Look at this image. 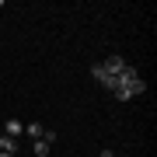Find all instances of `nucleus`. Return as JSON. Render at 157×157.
<instances>
[{"instance_id": "7", "label": "nucleus", "mask_w": 157, "mask_h": 157, "mask_svg": "<svg viewBox=\"0 0 157 157\" xmlns=\"http://www.w3.org/2000/svg\"><path fill=\"white\" fill-rule=\"evenodd\" d=\"M0 157H14V154H0Z\"/></svg>"}, {"instance_id": "4", "label": "nucleus", "mask_w": 157, "mask_h": 157, "mask_svg": "<svg viewBox=\"0 0 157 157\" xmlns=\"http://www.w3.org/2000/svg\"><path fill=\"white\" fill-rule=\"evenodd\" d=\"M21 133H25V122H17V119H7V122H4V136H11V140H17Z\"/></svg>"}, {"instance_id": "3", "label": "nucleus", "mask_w": 157, "mask_h": 157, "mask_svg": "<svg viewBox=\"0 0 157 157\" xmlns=\"http://www.w3.org/2000/svg\"><path fill=\"white\" fill-rule=\"evenodd\" d=\"M101 70H105V73H108V77H122V73L129 70V63H126L122 56H108L105 63H101Z\"/></svg>"}, {"instance_id": "5", "label": "nucleus", "mask_w": 157, "mask_h": 157, "mask_svg": "<svg viewBox=\"0 0 157 157\" xmlns=\"http://www.w3.org/2000/svg\"><path fill=\"white\" fill-rule=\"evenodd\" d=\"M25 133H28L32 140H42V133H45V129H42V122H25Z\"/></svg>"}, {"instance_id": "2", "label": "nucleus", "mask_w": 157, "mask_h": 157, "mask_svg": "<svg viewBox=\"0 0 157 157\" xmlns=\"http://www.w3.org/2000/svg\"><path fill=\"white\" fill-rule=\"evenodd\" d=\"M52 143H56V133L45 129L42 140H32V154H35V157H49V154H52Z\"/></svg>"}, {"instance_id": "6", "label": "nucleus", "mask_w": 157, "mask_h": 157, "mask_svg": "<svg viewBox=\"0 0 157 157\" xmlns=\"http://www.w3.org/2000/svg\"><path fill=\"white\" fill-rule=\"evenodd\" d=\"M17 150V140H11V136H0V154H14Z\"/></svg>"}, {"instance_id": "1", "label": "nucleus", "mask_w": 157, "mask_h": 157, "mask_svg": "<svg viewBox=\"0 0 157 157\" xmlns=\"http://www.w3.org/2000/svg\"><path fill=\"white\" fill-rule=\"evenodd\" d=\"M143 91H147V80H143L133 67H129L122 77H115V91H112V94H115L119 101H133L136 94H143Z\"/></svg>"}]
</instances>
